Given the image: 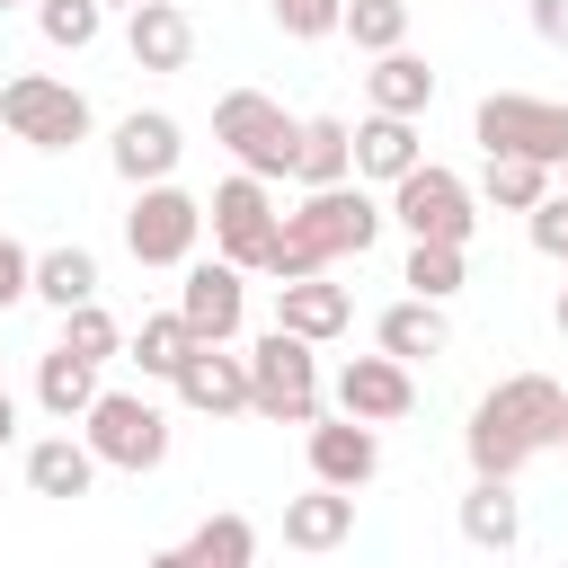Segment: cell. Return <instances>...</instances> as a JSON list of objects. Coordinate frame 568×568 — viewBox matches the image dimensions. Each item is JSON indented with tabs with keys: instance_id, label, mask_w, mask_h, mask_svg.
Listing matches in <instances>:
<instances>
[{
	"instance_id": "obj_1",
	"label": "cell",
	"mask_w": 568,
	"mask_h": 568,
	"mask_svg": "<svg viewBox=\"0 0 568 568\" xmlns=\"http://www.w3.org/2000/svg\"><path fill=\"white\" fill-rule=\"evenodd\" d=\"M462 444H470V479H515L532 453L568 444V390H559L550 373H506V382L470 408Z\"/></svg>"
},
{
	"instance_id": "obj_2",
	"label": "cell",
	"mask_w": 568,
	"mask_h": 568,
	"mask_svg": "<svg viewBox=\"0 0 568 568\" xmlns=\"http://www.w3.org/2000/svg\"><path fill=\"white\" fill-rule=\"evenodd\" d=\"M382 204L364 195V186H311L284 222H275V240L257 248V275H275V284H293V275H328L337 257H364L373 240H382Z\"/></svg>"
},
{
	"instance_id": "obj_3",
	"label": "cell",
	"mask_w": 568,
	"mask_h": 568,
	"mask_svg": "<svg viewBox=\"0 0 568 568\" xmlns=\"http://www.w3.org/2000/svg\"><path fill=\"white\" fill-rule=\"evenodd\" d=\"M248 417H266V426H311L320 417V355H311V337L266 328L248 346Z\"/></svg>"
},
{
	"instance_id": "obj_4",
	"label": "cell",
	"mask_w": 568,
	"mask_h": 568,
	"mask_svg": "<svg viewBox=\"0 0 568 568\" xmlns=\"http://www.w3.org/2000/svg\"><path fill=\"white\" fill-rule=\"evenodd\" d=\"M80 444L98 453V470H160L169 462V408L142 399V390H98L89 417H80Z\"/></svg>"
},
{
	"instance_id": "obj_5",
	"label": "cell",
	"mask_w": 568,
	"mask_h": 568,
	"mask_svg": "<svg viewBox=\"0 0 568 568\" xmlns=\"http://www.w3.org/2000/svg\"><path fill=\"white\" fill-rule=\"evenodd\" d=\"M213 142H222L248 178H293L302 124H293L266 89H222V98H213Z\"/></svg>"
},
{
	"instance_id": "obj_6",
	"label": "cell",
	"mask_w": 568,
	"mask_h": 568,
	"mask_svg": "<svg viewBox=\"0 0 568 568\" xmlns=\"http://www.w3.org/2000/svg\"><path fill=\"white\" fill-rule=\"evenodd\" d=\"M470 133H479V151H515V160H541V169L568 160V106H559V98L488 89L479 115H470Z\"/></svg>"
},
{
	"instance_id": "obj_7",
	"label": "cell",
	"mask_w": 568,
	"mask_h": 568,
	"mask_svg": "<svg viewBox=\"0 0 568 568\" xmlns=\"http://www.w3.org/2000/svg\"><path fill=\"white\" fill-rule=\"evenodd\" d=\"M479 195H470V178H453V169H435V160H417L399 186H390V222L408 231V240H453V248H470V231H479V213H470Z\"/></svg>"
},
{
	"instance_id": "obj_8",
	"label": "cell",
	"mask_w": 568,
	"mask_h": 568,
	"mask_svg": "<svg viewBox=\"0 0 568 568\" xmlns=\"http://www.w3.org/2000/svg\"><path fill=\"white\" fill-rule=\"evenodd\" d=\"M0 124L36 151H71V142H89V98L53 71H18V80H0Z\"/></svg>"
},
{
	"instance_id": "obj_9",
	"label": "cell",
	"mask_w": 568,
	"mask_h": 568,
	"mask_svg": "<svg viewBox=\"0 0 568 568\" xmlns=\"http://www.w3.org/2000/svg\"><path fill=\"white\" fill-rule=\"evenodd\" d=\"M195 240H204V204L186 195V186H133V213H124V248H133V266H186L195 257Z\"/></svg>"
},
{
	"instance_id": "obj_10",
	"label": "cell",
	"mask_w": 568,
	"mask_h": 568,
	"mask_svg": "<svg viewBox=\"0 0 568 568\" xmlns=\"http://www.w3.org/2000/svg\"><path fill=\"white\" fill-rule=\"evenodd\" d=\"M204 222H213V248L240 266V275H257V248L275 240V195H266V178H248V169H231L222 186H213V204H204Z\"/></svg>"
},
{
	"instance_id": "obj_11",
	"label": "cell",
	"mask_w": 568,
	"mask_h": 568,
	"mask_svg": "<svg viewBox=\"0 0 568 568\" xmlns=\"http://www.w3.org/2000/svg\"><path fill=\"white\" fill-rule=\"evenodd\" d=\"M178 320H186L204 346H231V337H240V320H248V275H240L231 257H186Z\"/></svg>"
},
{
	"instance_id": "obj_12",
	"label": "cell",
	"mask_w": 568,
	"mask_h": 568,
	"mask_svg": "<svg viewBox=\"0 0 568 568\" xmlns=\"http://www.w3.org/2000/svg\"><path fill=\"white\" fill-rule=\"evenodd\" d=\"M106 160H115V178H124V186H160V178H178V160H186V133H178V115H160V106H133V115L115 124Z\"/></svg>"
},
{
	"instance_id": "obj_13",
	"label": "cell",
	"mask_w": 568,
	"mask_h": 568,
	"mask_svg": "<svg viewBox=\"0 0 568 568\" xmlns=\"http://www.w3.org/2000/svg\"><path fill=\"white\" fill-rule=\"evenodd\" d=\"M417 408V382L399 355H346L337 364V417H364V426H390Z\"/></svg>"
},
{
	"instance_id": "obj_14",
	"label": "cell",
	"mask_w": 568,
	"mask_h": 568,
	"mask_svg": "<svg viewBox=\"0 0 568 568\" xmlns=\"http://www.w3.org/2000/svg\"><path fill=\"white\" fill-rule=\"evenodd\" d=\"M169 390L195 408V417H240L248 408V355H231V346H186V364L169 373Z\"/></svg>"
},
{
	"instance_id": "obj_15",
	"label": "cell",
	"mask_w": 568,
	"mask_h": 568,
	"mask_svg": "<svg viewBox=\"0 0 568 568\" xmlns=\"http://www.w3.org/2000/svg\"><path fill=\"white\" fill-rule=\"evenodd\" d=\"M311 479L320 488H364L373 470H382V435L364 426V417H311Z\"/></svg>"
},
{
	"instance_id": "obj_16",
	"label": "cell",
	"mask_w": 568,
	"mask_h": 568,
	"mask_svg": "<svg viewBox=\"0 0 568 568\" xmlns=\"http://www.w3.org/2000/svg\"><path fill=\"white\" fill-rule=\"evenodd\" d=\"M124 53H133V71H186L195 18H186L178 0H142V9L124 18Z\"/></svg>"
},
{
	"instance_id": "obj_17",
	"label": "cell",
	"mask_w": 568,
	"mask_h": 568,
	"mask_svg": "<svg viewBox=\"0 0 568 568\" xmlns=\"http://www.w3.org/2000/svg\"><path fill=\"white\" fill-rule=\"evenodd\" d=\"M257 559V524L248 515H204L178 550H151L142 568H248Z\"/></svg>"
},
{
	"instance_id": "obj_18",
	"label": "cell",
	"mask_w": 568,
	"mask_h": 568,
	"mask_svg": "<svg viewBox=\"0 0 568 568\" xmlns=\"http://www.w3.org/2000/svg\"><path fill=\"white\" fill-rule=\"evenodd\" d=\"M355 320V302H346V284H328V275H293V284H275V328H293V337H337Z\"/></svg>"
},
{
	"instance_id": "obj_19",
	"label": "cell",
	"mask_w": 568,
	"mask_h": 568,
	"mask_svg": "<svg viewBox=\"0 0 568 568\" xmlns=\"http://www.w3.org/2000/svg\"><path fill=\"white\" fill-rule=\"evenodd\" d=\"M355 532V488H302V497H284V541L293 550H337Z\"/></svg>"
},
{
	"instance_id": "obj_20",
	"label": "cell",
	"mask_w": 568,
	"mask_h": 568,
	"mask_svg": "<svg viewBox=\"0 0 568 568\" xmlns=\"http://www.w3.org/2000/svg\"><path fill=\"white\" fill-rule=\"evenodd\" d=\"M408 169H417V115H364L355 124V178L399 186Z\"/></svg>"
},
{
	"instance_id": "obj_21",
	"label": "cell",
	"mask_w": 568,
	"mask_h": 568,
	"mask_svg": "<svg viewBox=\"0 0 568 568\" xmlns=\"http://www.w3.org/2000/svg\"><path fill=\"white\" fill-rule=\"evenodd\" d=\"M364 89H373V115H426V106H435V71H426V62L408 53V44L373 53Z\"/></svg>"
},
{
	"instance_id": "obj_22",
	"label": "cell",
	"mask_w": 568,
	"mask_h": 568,
	"mask_svg": "<svg viewBox=\"0 0 568 568\" xmlns=\"http://www.w3.org/2000/svg\"><path fill=\"white\" fill-rule=\"evenodd\" d=\"M89 399H98V364H89V355H71V346L36 355V408H44L53 426L89 417Z\"/></svg>"
},
{
	"instance_id": "obj_23",
	"label": "cell",
	"mask_w": 568,
	"mask_h": 568,
	"mask_svg": "<svg viewBox=\"0 0 568 568\" xmlns=\"http://www.w3.org/2000/svg\"><path fill=\"white\" fill-rule=\"evenodd\" d=\"M27 488L36 497H89L98 488V453L80 435H44V444H27Z\"/></svg>"
},
{
	"instance_id": "obj_24",
	"label": "cell",
	"mask_w": 568,
	"mask_h": 568,
	"mask_svg": "<svg viewBox=\"0 0 568 568\" xmlns=\"http://www.w3.org/2000/svg\"><path fill=\"white\" fill-rule=\"evenodd\" d=\"M462 541H470V550H515V541H524L515 479H470V497H462Z\"/></svg>"
},
{
	"instance_id": "obj_25",
	"label": "cell",
	"mask_w": 568,
	"mask_h": 568,
	"mask_svg": "<svg viewBox=\"0 0 568 568\" xmlns=\"http://www.w3.org/2000/svg\"><path fill=\"white\" fill-rule=\"evenodd\" d=\"M373 337H382V355L417 364V355H444V346H453V320H444V302H417V293H408V302H390V311H382V328H373Z\"/></svg>"
},
{
	"instance_id": "obj_26",
	"label": "cell",
	"mask_w": 568,
	"mask_h": 568,
	"mask_svg": "<svg viewBox=\"0 0 568 568\" xmlns=\"http://www.w3.org/2000/svg\"><path fill=\"white\" fill-rule=\"evenodd\" d=\"M293 178H302V186H346V178H355V124L311 115V124H302V151H293Z\"/></svg>"
},
{
	"instance_id": "obj_27",
	"label": "cell",
	"mask_w": 568,
	"mask_h": 568,
	"mask_svg": "<svg viewBox=\"0 0 568 568\" xmlns=\"http://www.w3.org/2000/svg\"><path fill=\"white\" fill-rule=\"evenodd\" d=\"M462 275H470V248H453V240H408L399 284H408L417 302H453V293H462Z\"/></svg>"
},
{
	"instance_id": "obj_28",
	"label": "cell",
	"mask_w": 568,
	"mask_h": 568,
	"mask_svg": "<svg viewBox=\"0 0 568 568\" xmlns=\"http://www.w3.org/2000/svg\"><path fill=\"white\" fill-rule=\"evenodd\" d=\"M27 293L53 302V311H80V302H98V257H89V248H44Z\"/></svg>"
},
{
	"instance_id": "obj_29",
	"label": "cell",
	"mask_w": 568,
	"mask_h": 568,
	"mask_svg": "<svg viewBox=\"0 0 568 568\" xmlns=\"http://www.w3.org/2000/svg\"><path fill=\"white\" fill-rule=\"evenodd\" d=\"M479 195H488L497 213H532V204L550 195V169H541V160H515V151H488V169H479Z\"/></svg>"
},
{
	"instance_id": "obj_30",
	"label": "cell",
	"mask_w": 568,
	"mask_h": 568,
	"mask_svg": "<svg viewBox=\"0 0 568 568\" xmlns=\"http://www.w3.org/2000/svg\"><path fill=\"white\" fill-rule=\"evenodd\" d=\"M186 346H195V328H186L178 311H151V320L133 328V364H142V382H169V373L186 364Z\"/></svg>"
},
{
	"instance_id": "obj_31",
	"label": "cell",
	"mask_w": 568,
	"mask_h": 568,
	"mask_svg": "<svg viewBox=\"0 0 568 568\" xmlns=\"http://www.w3.org/2000/svg\"><path fill=\"white\" fill-rule=\"evenodd\" d=\"M337 36H355V53H390L408 44V0H346Z\"/></svg>"
},
{
	"instance_id": "obj_32",
	"label": "cell",
	"mask_w": 568,
	"mask_h": 568,
	"mask_svg": "<svg viewBox=\"0 0 568 568\" xmlns=\"http://www.w3.org/2000/svg\"><path fill=\"white\" fill-rule=\"evenodd\" d=\"M36 27H44V44L89 53V44H98V27H106V9H98V0H36Z\"/></svg>"
},
{
	"instance_id": "obj_33",
	"label": "cell",
	"mask_w": 568,
	"mask_h": 568,
	"mask_svg": "<svg viewBox=\"0 0 568 568\" xmlns=\"http://www.w3.org/2000/svg\"><path fill=\"white\" fill-rule=\"evenodd\" d=\"M62 346H71V355H89V364H106V355L124 346V328H115L98 302H80V311H62Z\"/></svg>"
},
{
	"instance_id": "obj_34",
	"label": "cell",
	"mask_w": 568,
	"mask_h": 568,
	"mask_svg": "<svg viewBox=\"0 0 568 568\" xmlns=\"http://www.w3.org/2000/svg\"><path fill=\"white\" fill-rule=\"evenodd\" d=\"M337 18H346V0H275V27H284L293 44H320V36H337Z\"/></svg>"
},
{
	"instance_id": "obj_35",
	"label": "cell",
	"mask_w": 568,
	"mask_h": 568,
	"mask_svg": "<svg viewBox=\"0 0 568 568\" xmlns=\"http://www.w3.org/2000/svg\"><path fill=\"white\" fill-rule=\"evenodd\" d=\"M532 248H541V257H559V266H568V195H559V186H550V195H541V204H532Z\"/></svg>"
},
{
	"instance_id": "obj_36",
	"label": "cell",
	"mask_w": 568,
	"mask_h": 568,
	"mask_svg": "<svg viewBox=\"0 0 568 568\" xmlns=\"http://www.w3.org/2000/svg\"><path fill=\"white\" fill-rule=\"evenodd\" d=\"M27 284H36V257L0 231V311H9V302H27Z\"/></svg>"
},
{
	"instance_id": "obj_37",
	"label": "cell",
	"mask_w": 568,
	"mask_h": 568,
	"mask_svg": "<svg viewBox=\"0 0 568 568\" xmlns=\"http://www.w3.org/2000/svg\"><path fill=\"white\" fill-rule=\"evenodd\" d=\"M532 36L568 53V0H532Z\"/></svg>"
},
{
	"instance_id": "obj_38",
	"label": "cell",
	"mask_w": 568,
	"mask_h": 568,
	"mask_svg": "<svg viewBox=\"0 0 568 568\" xmlns=\"http://www.w3.org/2000/svg\"><path fill=\"white\" fill-rule=\"evenodd\" d=\"M9 444H18V399L0 390V453H9Z\"/></svg>"
},
{
	"instance_id": "obj_39",
	"label": "cell",
	"mask_w": 568,
	"mask_h": 568,
	"mask_svg": "<svg viewBox=\"0 0 568 568\" xmlns=\"http://www.w3.org/2000/svg\"><path fill=\"white\" fill-rule=\"evenodd\" d=\"M550 320H559V337H568V284H559V311H550Z\"/></svg>"
},
{
	"instance_id": "obj_40",
	"label": "cell",
	"mask_w": 568,
	"mask_h": 568,
	"mask_svg": "<svg viewBox=\"0 0 568 568\" xmlns=\"http://www.w3.org/2000/svg\"><path fill=\"white\" fill-rule=\"evenodd\" d=\"M550 178H559V195H568V160H559V169H550Z\"/></svg>"
},
{
	"instance_id": "obj_41",
	"label": "cell",
	"mask_w": 568,
	"mask_h": 568,
	"mask_svg": "<svg viewBox=\"0 0 568 568\" xmlns=\"http://www.w3.org/2000/svg\"><path fill=\"white\" fill-rule=\"evenodd\" d=\"M98 9H142V0H98Z\"/></svg>"
},
{
	"instance_id": "obj_42",
	"label": "cell",
	"mask_w": 568,
	"mask_h": 568,
	"mask_svg": "<svg viewBox=\"0 0 568 568\" xmlns=\"http://www.w3.org/2000/svg\"><path fill=\"white\" fill-rule=\"evenodd\" d=\"M0 9H27V0H0Z\"/></svg>"
},
{
	"instance_id": "obj_43",
	"label": "cell",
	"mask_w": 568,
	"mask_h": 568,
	"mask_svg": "<svg viewBox=\"0 0 568 568\" xmlns=\"http://www.w3.org/2000/svg\"><path fill=\"white\" fill-rule=\"evenodd\" d=\"M0 355H9V346H0Z\"/></svg>"
}]
</instances>
